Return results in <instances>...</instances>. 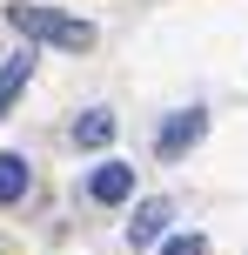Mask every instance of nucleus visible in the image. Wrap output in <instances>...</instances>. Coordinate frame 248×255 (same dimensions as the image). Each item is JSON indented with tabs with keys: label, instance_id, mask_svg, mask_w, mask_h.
<instances>
[{
	"label": "nucleus",
	"instance_id": "4",
	"mask_svg": "<svg viewBox=\"0 0 248 255\" xmlns=\"http://www.w3.org/2000/svg\"><path fill=\"white\" fill-rule=\"evenodd\" d=\"M161 229H168V202L155 195V202H141V208H134V222H128V242H134V249H155V242H161Z\"/></svg>",
	"mask_w": 248,
	"mask_h": 255
},
{
	"label": "nucleus",
	"instance_id": "8",
	"mask_svg": "<svg viewBox=\"0 0 248 255\" xmlns=\"http://www.w3.org/2000/svg\"><path fill=\"white\" fill-rule=\"evenodd\" d=\"M161 255H201V235H168V242H161Z\"/></svg>",
	"mask_w": 248,
	"mask_h": 255
},
{
	"label": "nucleus",
	"instance_id": "7",
	"mask_svg": "<svg viewBox=\"0 0 248 255\" xmlns=\"http://www.w3.org/2000/svg\"><path fill=\"white\" fill-rule=\"evenodd\" d=\"M20 195H27V161L20 154H0V208L20 202Z\"/></svg>",
	"mask_w": 248,
	"mask_h": 255
},
{
	"label": "nucleus",
	"instance_id": "6",
	"mask_svg": "<svg viewBox=\"0 0 248 255\" xmlns=\"http://www.w3.org/2000/svg\"><path fill=\"white\" fill-rule=\"evenodd\" d=\"M114 115H107V108H87V115H81L74 121V141H81V148H107V141H114Z\"/></svg>",
	"mask_w": 248,
	"mask_h": 255
},
{
	"label": "nucleus",
	"instance_id": "3",
	"mask_svg": "<svg viewBox=\"0 0 248 255\" xmlns=\"http://www.w3.org/2000/svg\"><path fill=\"white\" fill-rule=\"evenodd\" d=\"M87 195H94V202H101V208L128 202V195H134V168H128V161H101V168H94V175H87Z\"/></svg>",
	"mask_w": 248,
	"mask_h": 255
},
{
	"label": "nucleus",
	"instance_id": "2",
	"mask_svg": "<svg viewBox=\"0 0 248 255\" xmlns=\"http://www.w3.org/2000/svg\"><path fill=\"white\" fill-rule=\"evenodd\" d=\"M201 134H208V108H181V115H168V121L155 128V154L174 161V154H188Z\"/></svg>",
	"mask_w": 248,
	"mask_h": 255
},
{
	"label": "nucleus",
	"instance_id": "1",
	"mask_svg": "<svg viewBox=\"0 0 248 255\" xmlns=\"http://www.w3.org/2000/svg\"><path fill=\"white\" fill-rule=\"evenodd\" d=\"M7 20L20 27L27 40H47V47H67V54H87L94 47V27L87 20H74V13H61V7H40V0H13Z\"/></svg>",
	"mask_w": 248,
	"mask_h": 255
},
{
	"label": "nucleus",
	"instance_id": "5",
	"mask_svg": "<svg viewBox=\"0 0 248 255\" xmlns=\"http://www.w3.org/2000/svg\"><path fill=\"white\" fill-rule=\"evenodd\" d=\"M27 74H34V54H27V47H13V54H7V67H0V121H7L13 94L27 88Z\"/></svg>",
	"mask_w": 248,
	"mask_h": 255
}]
</instances>
